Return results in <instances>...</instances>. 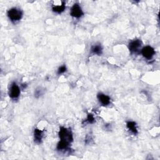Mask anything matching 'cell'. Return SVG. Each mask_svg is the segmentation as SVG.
I'll return each instance as SVG.
<instances>
[{
  "label": "cell",
  "instance_id": "6",
  "mask_svg": "<svg viewBox=\"0 0 160 160\" xmlns=\"http://www.w3.org/2000/svg\"><path fill=\"white\" fill-rule=\"evenodd\" d=\"M142 42L140 39H135L129 43L128 48L131 53H136L141 48Z\"/></svg>",
  "mask_w": 160,
  "mask_h": 160
},
{
  "label": "cell",
  "instance_id": "7",
  "mask_svg": "<svg viewBox=\"0 0 160 160\" xmlns=\"http://www.w3.org/2000/svg\"><path fill=\"white\" fill-rule=\"evenodd\" d=\"M99 101L103 106H107L110 103V98L109 97L103 93H99L97 96Z\"/></svg>",
  "mask_w": 160,
  "mask_h": 160
},
{
  "label": "cell",
  "instance_id": "12",
  "mask_svg": "<svg viewBox=\"0 0 160 160\" xmlns=\"http://www.w3.org/2000/svg\"><path fill=\"white\" fill-rule=\"evenodd\" d=\"M91 51L95 54L101 55L102 54L103 48L100 45H95L92 47Z\"/></svg>",
  "mask_w": 160,
  "mask_h": 160
},
{
  "label": "cell",
  "instance_id": "2",
  "mask_svg": "<svg viewBox=\"0 0 160 160\" xmlns=\"http://www.w3.org/2000/svg\"><path fill=\"white\" fill-rule=\"evenodd\" d=\"M8 16L11 22H16L22 18L23 12L19 9L13 8L8 11Z\"/></svg>",
  "mask_w": 160,
  "mask_h": 160
},
{
  "label": "cell",
  "instance_id": "11",
  "mask_svg": "<svg viewBox=\"0 0 160 160\" xmlns=\"http://www.w3.org/2000/svg\"><path fill=\"white\" fill-rule=\"evenodd\" d=\"M69 144V143L66 142V141L60 140V141L58 143V144L57 145V149L59 151L66 150L68 149Z\"/></svg>",
  "mask_w": 160,
  "mask_h": 160
},
{
  "label": "cell",
  "instance_id": "15",
  "mask_svg": "<svg viewBox=\"0 0 160 160\" xmlns=\"http://www.w3.org/2000/svg\"><path fill=\"white\" fill-rule=\"evenodd\" d=\"M66 71V67L65 65L63 66H61L59 68L58 70V74H61L63 73H64Z\"/></svg>",
  "mask_w": 160,
  "mask_h": 160
},
{
  "label": "cell",
  "instance_id": "14",
  "mask_svg": "<svg viewBox=\"0 0 160 160\" xmlns=\"http://www.w3.org/2000/svg\"><path fill=\"white\" fill-rule=\"evenodd\" d=\"M86 121L88 122V123H90V124L93 123L95 121L94 116L92 114H88L86 120Z\"/></svg>",
  "mask_w": 160,
  "mask_h": 160
},
{
  "label": "cell",
  "instance_id": "4",
  "mask_svg": "<svg viewBox=\"0 0 160 160\" xmlns=\"http://www.w3.org/2000/svg\"><path fill=\"white\" fill-rule=\"evenodd\" d=\"M70 15L76 18H80L83 15V11L79 4L75 3L73 4L70 11Z\"/></svg>",
  "mask_w": 160,
  "mask_h": 160
},
{
  "label": "cell",
  "instance_id": "3",
  "mask_svg": "<svg viewBox=\"0 0 160 160\" xmlns=\"http://www.w3.org/2000/svg\"><path fill=\"white\" fill-rule=\"evenodd\" d=\"M141 54L144 58L150 60L154 57V55L155 54V51L153 48H152L150 46H147L142 49Z\"/></svg>",
  "mask_w": 160,
  "mask_h": 160
},
{
  "label": "cell",
  "instance_id": "5",
  "mask_svg": "<svg viewBox=\"0 0 160 160\" xmlns=\"http://www.w3.org/2000/svg\"><path fill=\"white\" fill-rule=\"evenodd\" d=\"M20 95V89L16 83H13L9 91V95L12 99L18 98Z\"/></svg>",
  "mask_w": 160,
  "mask_h": 160
},
{
  "label": "cell",
  "instance_id": "1",
  "mask_svg": "<svg viewBox=\"0 0 160 160\" xmlns=\"http://www.w3.org/2000/svg\"><path fill=\"white\" fill-rule=\"evenodd\" d=\"M59 136L60 140L62 141H66L69 143L73 141V135L71 129L61 127L59 131Z\"/></svg>",
  "mask_w": 160,
  "mask_h": 160
},
{
  "label": "cell",
  "instance_id": "13",
  "mask_svg": "<svg viewBox=\"0 0 160 160\" xmlns=\"http://www.w3.org/2000/svg\"><path fill=\"white\" fill-rule=\"evenodd\" d=\"M43 94V90L41 88H37L35 92H34V96L36 97V98H38V97L41 96Z\"/></svg>",
  "mask_w": 160,
  "mask_h": 160
},
{
  "label": "cell",
  "instance_id": "10",
  "mask_svg": "<svg viewBox=\"0 0 160 160\" xmlns=\"http://www.w3.org/2000/svg\"><path fill=\"white\" fill-rule=\"evenodd\" d=\"M127 127L132 133H133L134 135H136L138 133V129L136 128V124L135 122L131 121H128L127 124Z\"/></svg>",
  "mask_w": 160,
  "mask_h": 160
},
{
  "label": "cell",
  "instance_id": "9",
  "mask_svg": "<svg viewBox=\"0 0 160 160\" xmlns=\"http://www.w3.org/2000/svg\"><path fill=\"white\" fill-rule=\"evenodd\" d=\"M43 136V131L39 129H35L34 131V141L37 143H40L42 138Z\"/></svg>",
  "mask_w": 160,
  "mask_h": 160
},
{
  "label": "cell",
  "instance_id": "8",
  "mask_svg": "<svg viewBox=\"0 0 160 160\" xmlns=\"http://www.w3.org/2000/svg\"><path fill=\"white\" fill-rule=\"evenodd\" d=\"M66 8L65 3L64 1H61L60 4H53L52 10L54 12L57 13H61L63 12Z\"/></svg>",
  "mask_w": 160,
  "mask_h": 160
}]
</instances>
